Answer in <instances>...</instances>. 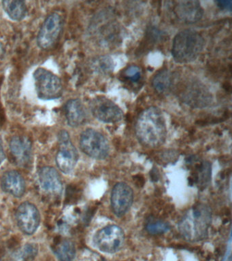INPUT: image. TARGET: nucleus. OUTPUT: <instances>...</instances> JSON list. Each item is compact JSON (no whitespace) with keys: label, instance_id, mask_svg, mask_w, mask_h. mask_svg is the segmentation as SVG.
<instances>
[{"label":"nucleus","instance_id":"obj_11","mask_svg":"<svg viewBox=\"0 0 232 261\" xmlns=\"http://www.w3.org/2000/svg\"><path fill=\"white\" fill-rule=\"evenodd\" d=\"M134 193L126 183L119 182L114 187L111 195V207L117 216L125 215L133 203Z\"/></svg>","mask_w":232,"mask_h":261},{"label":"nucleus","instance_id":"obj_7","mask_svg":"<svg viewBox=\"0 0 232 261\" xmlns=\"http://www.w3.org/2000/svg\"><path fill=\"white\" fill-rule=\"evenodd\" d=\"M125 234L121 227L109 225L99 230L94 237V243L101 252L113 254L123 248Z\"/></svg>","mask_w":232,"mask_h":261},{"label":"nucleus","instance_id":"obj_12","mask_svg":"<svg viewBox=\"0 0 232 261\" xmlns=\"http://www.w3.org/2000/svg\"><path fill=\"white\" fill-rule=\"evenodd\" d=\"M181 95L183 101L193 107H205L211 101V93L204 86L197 82H191L184 85Z\"/></svg>","mask_w":232,"mask_h":261},{"label":"nucleus","instance_id":"obj_14","mask_svg":"<svg viewBox=\"0 0 232 261\" xmlns=\"http://www.w3.org/2000/svg\"><path fill=\"white\" fill-rule=\"evenodd\" d=\"M175 13L181 20L187 23L199 21L203 16V9L197 1H181L176 2Z\"/></svg>","mask_w":232,"mask_h":261},{"label":"nucleus","instance_id":"obj_9","mask_svg":"<svg viewBox=\"0 0 232 261\" xmlns=\"http://www.w3.org/2000/svg\"><path fill=\"white\" fill-rule=\"evenodd\" d=\"M90 108L93 115L105 123H116L123 118L121 108L106 97L95 98L90 103Z\"/></svg>","mask_w":232,"mask_h":261},{"label":"nucleus","instance_id":"obj_21","mask_svg":"<svg viewBox=\"0 0 232 261\" xmlns=\"http://www.w3.org/2000/svg\"><path fill=\"white\" fill-rule=\"evenodd\" d=\"M38 247L35 244H28L22 247L15 255V261H32L37 256Z\"/></svg>","mask_w":232,"mask_h":261},{"label":"nucleus","instance_id":"obj_24","mask_svg":"<svg viewBox=\"0 0 232 261\" xmlns=\"http://www.w3.org/2000/svg\"><path fill=\"white\" fill-rule=\"evenodd\" d=\"M125 75L130 81L137 82L141 77V70L138 66L132 65L125 71Z\"/></svg>","mask_w":232,"mask_h":261},{"label":"nucleus","instance_id":"obj_17","mask_svg":"<svg viewBox=\"0 0 232 261\" xmlns=\"http://www.w3.org/2000/svg\"><path fill=\"white\" fill-rule=\"evenodd\" d=\"M65 112L67 121L72 127H78L86 121V110L80 99H73L67 101Z\"/></svg>","mask_w":232,"mask_h":261},{"label":"nucleus","instance_id":"obj_2","mask_svg":"<svg viewBox=\"0 0 232 261\" xmlns=\"http://www.w3.org/2000/svg\"><path fill=\"white\" fill-rule=\"evenodd\" d=\"M212 222V211L205 204L193 206L183 215L178 229L189 242H199L207 238Z\"/></svg>","mask_w":232,"mask_h":261},{"label":"nucleus","instance_id":"obj_23","mask_svg":"<svg viewBox=\"0 0 232 261\" xmlns=\"http://www.w3.org/2000/svg\"><path fill=\"white\" fill-rule=\"evenodd\" d=\"M93 68L99 73H108L113 69V61L109 57H101L93 61Z\"/></svg>","mask_w":232,"mask_h":261},{"label":"nucleus","instance_id":"obj_4","mask_svg":"<svg viewBox=\"0 0 232 261\" xmlns=\"http://www.w3.org/2000/svg\"><path fill=\"white\" fill-rule=\"evenodd\" d=\"M34 79L36 93L40 99L48 101L62 97V81L58 75L51 71L40 67L34 73Z\"/></svg>","mask_w":232,"mask_h":261},{"label":"nucleus","instance_id":"obj_6","mask_svg":"<svg viewBox=\"0 0 232 261\" xmlns=\"http://www.w3.org/2000/svg\"><path fill=\"white\" fill-rule=\"evenodd\" d=\"M63 29L62 16L53 12L46 18L37 37L38 46L43 50H50L60 40Z\"/></svg>","mask_w":232,"mask_h":261},{"label":"nucleus","instance_id":"obj_1","mask_svg":"<svg viewBox=\"0 0 232 261\" xmlns=\"http://www.w3.org/2000/svg\"><path fill=\"white\" fill-rule=\"evenodd\" d=\"M136 134L144 146L154 148L164 144L167 127L162 112L156 107L144 110L136 122Z\"/></svg>","mask_w":232,"mask_h":261},{"label":"nucleus","instance_id":"obj_3","mask_svg":"<svg viewBox=\"0 0 232 261\" xmlns=\"http://www.w3.org/2000/svg\"><path fill=\"white\" fill-rule=\"evenodd\" d=\"M204 40L198 32L186 30L179 32L173 41L172 54L179 63H189L200 55Z\"/></svg>","mask_w":232,"mask_h":261},{"label":"nucleus","instance_id":"obj_25","mask_svg":"<svg viewBox=\"0 0 232 261\" xmlns=\"http://www.w3.org/2000/svg\"><path fill=\"white\" fill-rule=\"evenodd\" d=\"M216 3H217V6H219V8H222V9L229 10V11H231V1H217L216 2Z\"/></svg>","mask_w":232,"mask_h":261},{"label":"nucleus","instance_id":"obj_26","mask_svg":"<svg viewBox=\"0 0 232 261\" xmlns=\"http://www.w3.org/2000/svg\"><path fill=\"white\" fill-rule=\"evenodd\" d=\"M5 159V151H4L3 142H2V140H0V165L2 164V163L3 162L4 160Z\"/></svg>","mask_w":232,"mask_h":261},{"label":"nucleus","instance_id":"obj_5","mask_svg":"<svg viewBox=\"0 0 232 261\" xmlns=\"http://www.w3.org/2000/svg\"><path fill=\"white\" fill-rule=\"evenodd\" d=\"M81 148L91 158L105 159L109 156L110 146L107 138L101 133L88 128L81 134Z\"/></svg>","mask_w":232,"mask_h":261},{"label":"nucleus","instance_id":"obj_22","mask_svg":"<svg viewBox=\"0 0 232 261\" xmlns=\"http://www.w3.org/2000/svg\"><path fill=\"white\" fill-rule=\"evenodd\" d=\"M146 229L150 234H160L168 232L170 229V226L162 220L152 219L146 224Z\"/></svg>","mask_w":232,"mask_h":261},{"label":"nucleus","instance_id":"obj_18","mask_svg":"<svg viewBox=\"0 0 232 261\" xmlns=\"http://www.w3.org/2000/svg\"><path fill=\"white\" fill-rule=\"evenodd\" d=\"M3 6L6 13L14 20H21L27 13V7L25 2L22 1H3Z\"/></svg>","mask_w":232,"mask_h":261},{"label":"nucleus","instance_id":"obj_19","mask_svg":"<svg viewBox=\"0 0 232 261\" xmlns=\"http://www.w3.org/2000/svg\"><path fill=\"white\" fill-rule=\"evenodd\" d=\"M174 85V76L168 70H163L159 72L152 80V86L158 93H168Z\"/></svg>","mask_w":232,"mask_h":261},{"label":"nucleus","instance_id":"obj_10","mask_svg":"<svg viewBox=\"0 0 232 261\" xmlns=\"http://www.w3.org/2000/svg\"><path fill=\"white\" fill-rule=\"evenodd\" d=\"M16 218L20 229L27 234H34L39 226V211L34 204L29 202H25L19 205Z\"/></svg>","mask_w":232,"mask_h":261},{"label":"nucleus","instance_id":"obj_20","mask_svg":"<svg viewBox=\"0 0 232 261\" xmlns=\"http://www.w3.org/2000/svg\"><path fill=\"white\" fill-rule=\"evenodd\" d=\"M55 254L60 261H72L76 254V249L72 241H60L55 246Z\"/></svg>","mask_w":232,"mask_h":261},{"label":"nucleus","instance_id":"obj_15","mask_svg":"<svg viewBox=\"0 0 232 261\" xmlns=\"http://www.w3.org/2000/svg\"><path fill=\"white\" fill-rule=\"evenodd\" d=\"M1 187L6 193L16 197H21L25 191L23 177L16 171H9L5 173L2 177Z\"/></svg>","mask_w":232,"mask_h":261},{"label":"nucleus","instance_id":"obj_16","mask_svg":"<svg viewBox=\"0 0 232 261\" xmlns=\"http://www.w3.org/2000/svg\"><path fill=\"white\" fill-rule=\"evenodd\" d=\"M39 181L42 189L51 194H60L62 191V179L54 167H44L40 170Z\"/></svg>","mask_w":232,"mask_h":261},{"label":"nucleus","instance_id":"obj_8","mask_svg":"<svg viewBox=\"0 0 232 261\" xmlns=\"http://www.w3.org/2000/svg\"><path fill=\"white\" fill-rule=\"evenodd\" d=\"M60 148L56 156L59 169L64 173H69L74 169L79 159L76 148L70 140V135L66 130L60 132L58 136Z\"/></svg>","mask_w":232,"mask_h":261},{"label":"nucleus","instance_id":"obj_13","mask_svg":"<svg viewBox=\"0 0 232 261\" xmlns=\"http://www.w3.org/2000/svg\"><path fill=\"white\" fill-rule=\"evenodd\" d=\"M10 150L14 160L21 167H28L32 162V143L27 136L13 137L10 142Z\"/></svg>","mask_w":232,"mask_h":261}]
</instances>
